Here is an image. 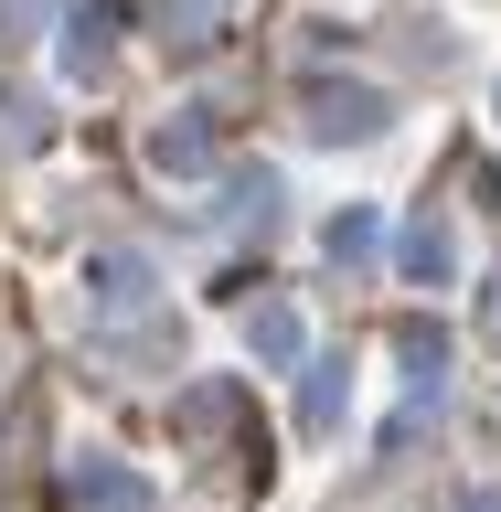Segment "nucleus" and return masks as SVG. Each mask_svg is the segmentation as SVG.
<instances>
[{
    "label": "nucleus",
    "instance_id": "obj_2",
    "mask_svg": "<svg viewBox=\"0 0 501 512\" xmlns=\"http://www.w3.org/2000/svg\"><path fill=\"white\" fill-rule=\"evenodd\" d=\"M86 299H96L107 320L150 310V256H128V246H96V256H86Z\"/></svg>",
    "mask_w": 501,
    "mask_h": 512
},
{
    "label": "nucleus",
    "instance_id": "obj_4",
    "mask_svg": "<svg viewBox=\"0 0 501 512\" xmlns=\"http://www.w3.org/2000/svg\"><path fill=\"white\" fill-rule=\"evenodd\" d=\"M150 160L171 171V182H192V171H214V118H203V107H182V118H171V128L150 139Z\"/></svg>",
    "mask_w": 501,
    "mask_h": 512
},
{
    "label": "nucleus",
    "instance_id": "obj_3",
    "mask_svg": "<svg viewBox=\"0 0 501 512\" xmlns=\"http://www.w3.org/2000/svg\"><path fill=\"white\" fill-rule=\"evenodd\" d=\"M384 96L374 86H310V139H374Z\"/></svg>",
    "mask_w": 501,
    "mask_h": 512
},
{
    "label": "nucleus",
    "instance_id": "obj_15",
    "mask_svg": "<svg viewBox=\"0 0 501 512\" xmlns=\"http://www.w3.org/2000/svg\"><path fill=\"white\" fill-rule=\"evenodd\" d=\"M459 512H501V480H480V491H470V502H459Z\"/></svg>",
    "mask_w": 501,
    "mask_h": 512
},
{
    "label": "nucleus",
    "instance_id": "obj_13",
    "mask_svg": "<svg viewBox=\"0 0 501 512\" xmlns=\"http://www.w3.org/2000/svg\"><path fill=\"white\" fill-rule=\"evenodd\" d=\"M235 224H256V235L278 224V182H267V171H256V182H235Z\"/></svg>",
    "mask_w": 501,
    "mask_h": 512
},
{
    "label": "nucleus",
    "instance_id": "obj_8",
    "mask_svg": "<svg viewBox=\"0 0 501 512\" xmlns=\"http://www.w3.org/2000/svg\"><path fill=\"white\" fill-rule=\"evenodd\" d=\"M246 352H256V363H278V374H288V363L310 352V331H299V310H288V299H267V310L246 320Z\"/></svg>",
    "mask_w": 501,
    "mask_h": 512
},
{
    "label": "nucleus",
    "instance_id": "obj_7",
    "mask_svg": "<svg viewBox=\"0 0 501 512\" xmlns=\"http://www.w3.org/2000/svg\"><path fill=\"white\" fill-rule=\"evenodd\" d=\"M395 352H406L416 416H427V406H438V363H448V331H438V320H406V331H395Z\"/></svg>",
    "mask_w": 501,
    "mask_h": 512
},
{
    "label": "nucleus",
    "instance_id": "obj_9",
    "mask_svg": "<svg viewBox=\"0 0 501 512\" xmlns=\"http://www.w3.org/2000/svg\"><path fill=\"white\" fill-rule=\"evenodd\" d=\"M342 406H352V374H342V363H310V384H299V427H310V438H331V427H342Z\"/></svg>",
    "mask_w": 501,
    "mask_h": 512
},
{
    "label": "nucleus",
    "instance_id": "obj_10",
    "mask_svg": "<svg viewBox=\"0 0 501 512\" xmlns=\"http://www.w3.org/2000/svg\"><path fill=\"white\" fill-rule=\"evenodd\" d=\"M235 416H246V384H192V395H182L192 438H214V427H235Z\"/></svg>",
    "mask_w": 501,
    "mask_h": 512
},
{
    "label": "nucleus",
    "instance_id": "obj_12",
    "mask_svg": "<svg viewBox=\"0 0 501 512\" xmlns=\"http://www.w3.org/2000/svg\"><path fill=\"white\" fill-rule=\"evenodd\" d=\"M363 256H374V214L342 203V214H331V267H363Z\"/></svg>",
    "mask_w": 501,
    "mask_h": 512
},
{
    "label": "nucleus",
    "instance_id": "obj_5",
    "mask_svg": "<svg viewBox=\"0 0 501 512\" xmlns=\"http://www.w3.org/2000/svg\"><path fill=\"white\" fill-rule=\"evenodd\" d=\"M395 256H406V278H416V288H438V278H459V235H448L438 214H416L406 235H395Z\"/></svg>",
    "mask_w": 501,
    "mask_h": 512
},
{
    "label": "nucleus",
    "instance_id": "obj_11",
    "mask_svg": "<svg viewBox=\"0 0 501 512\" xmlns=\"http://www.w3.org/2000/svg\"><path fill=\"white\" fill-rule=\"evenodd\" d=\"M214 22H224V0H160V32L171 43H214Z\"/></svg>",
    "mask_w": 501,
    "mask_h": 512
},
{
    "label": "nucleus",
    "instance_id": "obj_6",
    "mask_svg": "<svg viewBox=\"0 0 501 512\" xmlns=\"http://www.w3.org/2000/svg\"><path fill=\"white\" fill-rule=\"evenodd\" d=\"M107 32H118V0H86L64 22V75H107Z\"/></svg>",
    "mask_w": 501,
    "mask_h": 512
},
{
    "label": "nucleus",
    "instance_id": "obj_14",
    "mask_svg": "<svg viewBox=\"0 0 501 512\" xmlns=\"http://www.w3.org/2000/svg\"><path fill=\"white\" fill-rule=\"evenodd\" d=\"M32 22H54V0H0V32H11V43H22Z\"/></svg>",
    "mask_w": 501,
    "mask_h": 512
},
{
    "label": "nucleus",
    "instance_id": "obj_1",
    "mask_svg": "<svg viewBox=\"0 0 501 512\" xmlns=\"http://www.w3.org/2000/svg\"><path fill=\"white\" fill-rule=\"evenodd\" d=\"M64 512H150V480L118 459H75L64 470Z\"/></svg>",
    "mask_w": 501,
    "mask_h": 512
}]
</instances>
